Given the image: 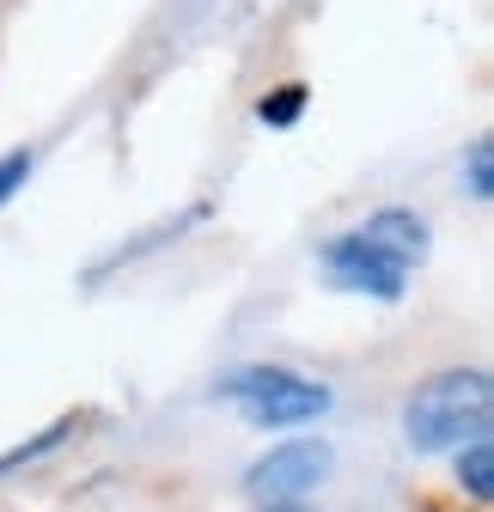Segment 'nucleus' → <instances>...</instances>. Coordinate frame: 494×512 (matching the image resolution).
<instances>
[{"label": "nucleus", "instance_id": "f257e3e1", "mask_svg": "<svg viewBox=\"0 0 494 512\" xmlns=\"http://www.w3.org/2000/svg\"><path fill=\"white\" fill-rule=\"evenodd\" d=\"M488 409H494L488 372H434L427 384H415L403 427H409V445H421V452H446V445L488 433Z\"/></svg>", "mask_w": 494, "mask_h": 512}, {"label": "nucleus", "instance_id": "f03ea898", "mask_svg": "<svg viewBox=\"0 0 494 512\" xmlns=\"http://www.w3.org/2000/svg\"><path fill=\"white\" fill-rule=\"evenodd\" d=\"M220 397L251 421V427H305L330 409V391L287 366H244L220 384Z\"/></svg>", "mask_w": 494, "mask_h": 512}, {"label": "nucleus", "instance_id": "7ed1b4c3", "mask_svg": "<svg viewBox=\"0 0 494 512\" xmlns=\"http://www.w3.org/2000/svg\"><path fill=\"white\" fill-rule=\"evenodd\" d=\"M324 269H330L336 287H348V293H373V299H397L403 281H409V263H403L397 250H385L373 232H348V238H336V244L324 250Z\"/></svg>", "mask_w": 494, "mask_h": 512}, {"label": "nucleus", "instance_id": "20e7f679", "mask_svg": "<svg viewBox=\"0 0 494 512\" xmlns=\"http://www.w3.org/2000/svg\"><path fill=\"white\" fill-rule=\"evenodd\" d=\"M324 470H330L324 445L318 439H293V445H275L269 458H257L251 476H244V488H251L257 500H269V506H281V500H299L305 488H318Z\"/></svg>", "mask_w": 494, "mask_h": 512}, {"label": "nucleus", "instance_id": "39448f33", "mask_svg": "<svg viewBox=\"0 0 494 512\" xmlns=\"http://www.w3.org/2000/svg\"><path fill=\"white\" fill-rule=\"evenodd\" d=\"M458 482L470 488V500H488L494 494V445L488 439H470L458 452Z\"/></svg>", "mask_w": 494, "mask_h": 512}, {"label": "nucleus", "instance_id": "423d86ee", "mask_svg": "<svg viewBox=\"0 0 494 512\" xmlns=\"http://www.w3.org/2000/svg\"><path fill=\"white\" fill-rule=\"evenodd\" d=\"M464 177H470V196H476V202L494 196V141H470V153H464Z\"/></svg>", "mask_w": 494, "mask_h": 512}, {"label": "nucleus", "instance_id": "0eeeda50", "mask_svg": "<svg viewBox=\"0 0 494 512\" xmlns=\"http://www.w3.org/2000/svg\"><path fill=\"white\" fill-rule=\"evenodd\" d=\"M299 110H305V86H275L257 116H263L269 128H287V122H299Z\"/></svg>", "mask_w": 494, "mask_h": 512}, {"label": "nucleus", "instance_id": "6e6552de", "mask_svg": "<svg viewBox=\"0 0 494 512\" xmlns=\"http://www.w3.org/2000/svg\"><path fill=\"white\" fill-rule=\"evenodd\" d=\"M25 177H31V153L19 147V153H7V159H0V202H7L13 189L25 183Z\"/></svg>", "mask_w": 494, "mask_h": 512}, {"label": "nucleus", "instance_id": "1a4fd4ad", "mask_svg": "<svg viewBox=\"0 0 494 512\" xmlns=\"http://www.w3.org/2000/svg\"><path fill=\"white\" fill-rule=\"evenodd\" d=\"M269 512H312V506H299V500H281V506H269Z\"/></svg>", "mask_w": 494, "mask_h": 512}]
</instances>
